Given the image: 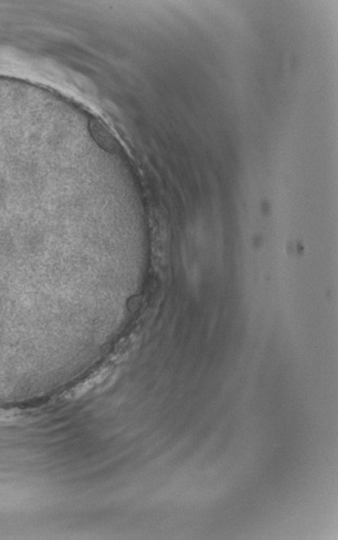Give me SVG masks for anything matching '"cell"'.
Instances as JSON below:
<instances>
[{
  "mask_svg": "<svg viewBox=\"0 0 338 540\" xmlns=\"http://www.w3.org/2000/svg\"><path fill=\"white\" fill-rule=\"evenodd\" d=\"M89 131L94 140L102 147L104 150L111 153H117L120 151V144L116 140L108 128L98 121L96 117H91L89 121Z\"/></svg>",
  "mask_w": 338,
  "mask_h": 540,
  "instance_id": "6da1fadb",
  "label": "cell"
}]
</instances>
